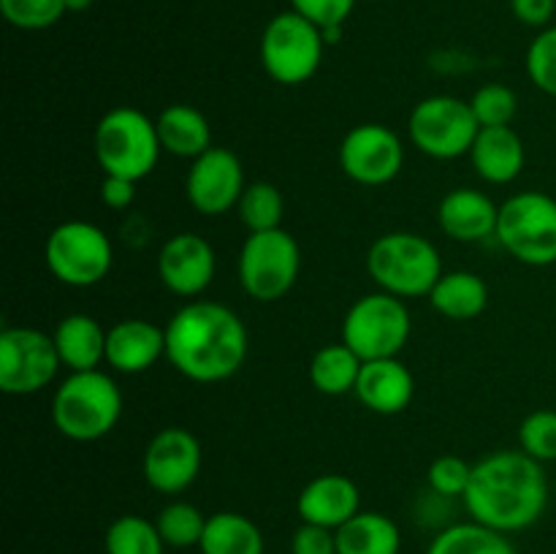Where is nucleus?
I'll use <instances>...</instances> for the list:
<instances>
[{"label":"nucleus","mask_w":556,"mask_h":554,"mask_svg":"<svg viewBox=\"0 0 556 554\" xmlns=\"http://www.w3.org/2000/svg\"><path fill=\"white\" fill-rule=\"evenodd\" d=\"M472 168L481 179L492 185H508L521 174L527 161L525 141L510 125L481 128L470 150Z\"/></svg>","instance_id":"obj_21"},{"label":"nucleus","mask_w":556,"mask_h":554,"mask_svg":"<svg viewBox=\"0 0 556 554\" xmlns=\"http://www.w3.org/2000/svg\"><path fill=\"white\" fill-rule=\"evenodd\" d=\"M500 206L476 188H456L443 196L438 223L456 242H483L497 234Z\"/></svg>","instance_id":"obj_20"},{"label":"nucleus","mask_w":556,"mask_h":554,"mask_svg":"<svg viewBox=\"0 0 556 554\" xmlns=\"http://www.w3.org/2000/svg\"><path fill=\"white\" fill-rule=\"evenodd\" d=\"M237 210H239V217H242L244 228H248L250 234L271 231V228H282L286 201H282V193L277 185L253 182L244 188Z\"/></svg>","instance_id":"obj_30"},{"label":"nucleus","mask_w":556,"mask_h":554,"mask_svg":"<svg viewBox=\"0 0 556 554\" xmlns=\"http://www.w3.org/2000/svg\"><path fill=\"white\" fill-rule=\"evenodd\" d=\"M92 3H96V0H65V11H74V14H79V11L90 9Z\"/></svg>","instance_id":"obj_42"},{"label":"nucleus","mask_w":556,"mask_h":554,"mask_svg":"<svg viewBox=\"0 0 556 554\" xmlns=\"http://www.w3.org/2000/svg\"><path fill=\"white\" fill-rule=\"evenodd\" d=\"M302 272V250L286 228L250 234L239 253V282L248 297L277 302L286 297Z\"/></svg>","instance_id":"obj_10"},{"label":"nucleus","mask_w":556,"mask_h":554,"mask_svg":"<svg viewBox=\"0 0 556 554\" xmlns=\"http://www.w3.org/2000/svg\"><path fill=\"white\" fill-rule=\"evenodd\" d=\"M405 147L391 128L364 123L348 130L340 144V168L358 185H386L402 172Z\"/></svg>","instance_id":"obj_13"},{"label":"nucleus","mask_w":556,"mask_h":554,"mask_svg":"<svg viewBox=\"0 0 556 554\" xmlns=\"http://www.w3.org/2000/svg\"><path fill=\"white\" fill-rule=\"evenodd\" d=\"M413 331L410 310L394 293H367L356 299L342 320V342L362 362L400 356Z\"/></svg>","instance_id":"obj_6"},{"label":"nucleus","mask_w":556,"mask_h":554,"mask_svg":"<svg viewBox=\"0 0 556 554\" xmlns=\"http://www.w3.org/2000/svg\"><path fill=\"white\" fill-rule=\"evenodd\" d=\"M60 362L71 373L98 369L106 362V329L87 313H71L54 329Z\"/></svg>","instance_id":"obj_22"},{"label":"nucleus","mask_w":556,"mask_h":554,"mask_svg":"<svg viewBox=\"0 0 556 554\" xmlns=\"http://www.w3.org/2000/svg\"><path fill=\"white\" fill-rule=\"evenodd\" d=\"M163 147L155 119L134 106H117L96 125V161L103 174L125 179H144L157 166Z\"/></svg>","instance_id":"obj_5"},{"label":"nucleus","mask_w":556,"mask_h":554,"mask_svg":"<svg viewBox=\"0 0 556 554\" xmlns=\"http://www.w3.org/2000/svg\"><path fill=\"white\" fill-rule=\"evenodd\" d=\"M60 367L63 362L52 335L33 326H5L0 331V389L5 394L27 396L47 389Z\"/></svg>","instance_id":"obj_12"},{"label":"nucleus","mask_w":556,"mask_h":554,"mask_svg":"<svg viewBox=\"0 0 556 554\" xmlns=\"http://www.w3.org/2000/svg\"><path fill=\"white\" fill-rule=\"evenodd\" d=\"M136 199V182L125 177H112V174H103L101 182V201L109 210H128Z\"/></svg>","instance_id":"obj_40"},{"label":"nucleus","mask_w":556,"mask_h":554,"mask_svg":"<svg viewBox=\"0 0 556 554\" xmlns=\"http://www.w3.org/2000/svg\"><path fill=\"white\" fill-rule=\"evenodd\" d=\"M320 33H324L326 47H334V43L340 41V38H342V25H337V27H326V30H320Z\"/></svg>","instance_id":"obj_41"},{"label":"nucleus","mask_w":556,"mask_h":554,"mask_svg":"<svg viewBox=\"0 0 556 554\" xmlns=\"http://www.w3.org/2000/svg\"><path fill=\"white\" fill-rule=\"evenodd\" d=\"M244 188L248 185H244L242 161L226 147H212L195 158L185 177V196L190 206L206 217L237 210Z\"/></svg>","instance_id":"obj_14"},{"label":"nucleus","mask_w":556,"mask_h":554,"mask_svg":"<svg viewBox=\"0 0 556 554\" xmlns=\"http://www.w3.org/2000/svg\"><path fill=\"white\" fill-rule=\"evenodd\" d=\"M402 532L380 511H358L337 530V554H400Z\"/></svg>","instance_id":"obj_24"},{"label":"nucleus","mask_w":556,"mask_h":554,"mask_svg":"<svg viewBox=\"0 0 556 554\" xmlns=\"http://www.w3.org/2000/svg\"><path fill=\"white\" fill-rule=\"evenodd\" d=\"M217 259L212 244L193 231L174 234L157 253L161 282L177 297H199L215 280Z\"/></svg>","instance_id":"obj_16"},{"label":"nucleus","mask_w":556,"mask_h":554,"mask_svg":"<svg viewBox=\"0 0 556 554\" xmlns=\"http://www.w3.org/2000/svg\"><path fill=\"white\" fill-rule=\"evenodd\" d=\"M106 554H166V541L152 519L139 514H125L109 525L103 536Z\"/></svg>","instance_id":"obj_29"},{"label":"nucleus","mask_w":556,"mask_h":554,"mask_svg":"<svg viewBox=\"0 0 556 554\" xmlns=\"http://www.w3.org/2000/svg\"><path fill=\"white\" fill-rule=\"evenodd\" d=\"M427 554H519L516 552L514 541L505 532L492 530L478 521H459L438 536L429 543Z\"/></svg>","instance_id":"obj_28"},{"label":"nucleus","mask_w":556,"mask_h":554,"mask_svg":"<svg viewBox=\"0 0 556 554\" xmlns=\"http://www.w3.org/2000/svg\"><path fill=\"white\" fill-rule=\"evenodd\" d=\"M141 473L155 492L168 494V498L185 492L201 473L199 438L185 427L161 429L147 443Z\"/></svg>","instance_id":"obj_15"},{"label":"nucleus","mask_w":556,"mask_h":554,"mask_svg":"<svg viewBox=\"0 0 556 554\" xmlns=\"http://www.w3.org/2000/svg\"><path fill=\"white\" fill-rule=\"evenodd\" d=\"M0 14L20 30H47L65 14V0H0Z\"/></svg>","instance_id":"obj_33"},{"label":"nucleus","mask_w":556,"mask_h":554,"mask_svg":"<svg viewBox=\"0 0 556 554\" xmlns=\"http://www.w3.org/2000/svg\"><path fill=\"white\" fill-rule=\"evenodd\" d=\"M43 261L63 286L90 288L112 269L114 248L109 234L96 223L65 221L47 237Z\"/></svg>","instance_id":"obj_8"},{"label":"nucleus","mask_w":556,"mask_h":554,"mask_svg":"<svg viewBox=\"0 0 556 554\" xmlns=\"http://www.w3.org/2000/svg\"><path fill=\"white\" fill-rule=\"evenodd\" d=\"M353 5L356 0H291V11L302 14L320 30L345 25L348 16L353 14Z\"/></svg>","instance_id":"obj_37"},{"label":"nucleus","mask_w":556,"mask_h":554,"mask_svg":"<svg viewBox=\"0 0 556 554\" xmlns=\"http://www.w3.org/2000/svg\"><path fill=\"white\" fill-rule=\"evenodd\" d=\"M470 478H472V465H467L462 456H454V454L438 456V459L429 465V473H427L429 489L445 500L465 498L467 487H470Z\"/></svg>","instance_id":"obj_36"},{"label":"nucleus","mask_w":556,"mask_h":554,"mask_svg":"<svg viewBox=\"0 0 556 554\" xmlns=\"http://www.w3.org/2000/svg\"><path fill=\"white\" fill-rule=\"evenodd\" d=\"M510 11H514L521 25L541 27L543 30L554 20L556 0H510Z\"/></svg>","instance_id":"obj_39"},{"label":"nucleus","mask_w":556,"mask_h":554,"mask_svg":"<svg viewBox=\"0 0 556 554\" xmlns=\"http://www.w3.org/2000/svg\"><path fill=\"white\" fill-rule=\"evenodd\" d=\"M155 125L163 152L195 161L206 150H212L210 119L199 109L188 106V103H172V106H166L157 114Z\"/></svg>","instance_id":"obj_23"},{"label":"nucleus","mask_w":556,"mask_h":554,"mask_svg":"<svg viewBox=\"0 0 556 554\" xmlns=\"http://www.w3.org/2000/svg\"><path fill=\"white\" fill-rule=\"evenodd\" d=\"M353 394L358 396L364 407L380 416H394L402 413L413 402L416 394V380L413 373L400 362V358H375L364 362L362 375Z\"/></svg>","instance_id":"obj_19"},{"label":"nucleus","mask_w":556,"mask_h":554,"mask_svg":"<svg viewBox=\"0 0 556 554\" xmlns=\"http://www.w3.org/2000/svg\"><path fill=\"white\" fill-rule=\"evenodd\" d=\"M364 362L345 345V342H331L324 345L309 362V380L315 389L326 396H342L348 391H356L358 375Z\"/></svg>","instance_id":"obj_27"},{"label":"nucleus","mask_w":556,"mask_h":554,"mask_svg":"<svg viewBox=\"0 0 556 554\" xmlns=\"http://www.w3.org/2000/svg\"><path fill=\"white\" fill-rule=\"evenodd\" d=\"M465 508L472 521L492 530L521 532L535 525L548 505V478L543 462L525 451H497L472 465Z\"/></svg>","instance_id":"obj_2"},{"label":"nucleus","mask_w":556,"mask_h":554,"mask_svg":"<svg viewBox=\"0 0 556 554\" xmlns=\"http://www.w3.org/2000/svg\"><path fill=\"white\" fill-rule=\"evenodd\" d=\"M161 356H166V329L152 320L125 318L106 331V364L117 373H147Z\"/></svg>","instance_id":"obj_18"},{"label":"nucleus","mask_w":556,"mask_h":554,"mask_svg":"<svg viewBox=\"0 0 556 554\" xmlns=\"http://www.w3.org/2000/svg\"><path fill=\"white\" fill-rule=\"evenodd\" d=\"M429 302L443 318L451 320H472L486 310L489 286L476 272L456 269L443 272L438 286L429 293Z\"/></svg>","instance_id":"obj_25"},{"label":"nucleus","mask_w":556,"mask_h":554,"mask_svg":"<svg viewBox=\"0 0 556 554\" xmlns=\"http://www.w3.org/2000/svg\"><path fill=\"white\" fill-rule=\"evenodd\" d=\"M367 272L380 291L400 299L429 297L443 277L438 248L421 234L391 231L372 242L367 253Z\"/></svg>","instance_id":"obj_4"},{"label":"nucleus","mask_w":556,"mask_h":554,"mask_svg":"<svg viewBox=\"0 0 556 554\" xmlns=\"http://www.w3.org/2000/svg\"><path fill=\"white\" fill-rule=\"evenodd\" d=\"M478 125L470 101L454 96H429L416 103L407 123L413 147L434 161H454L470 155L476 141Z\"/></svg>","instance_id":"obj_11"},{"label":"nucleus","mask_w":556,"mask_h":554,"mask_svg":"<svg viewBox=\"0 0 556 554\" xmlns=\"http://www.w3.org/2000/svg\"><path fill=\"white\" fill-rule=\"evenodd\" d=\"M166 358L195 383H220L237 375L248 358V329L231 307L217 302L185 304L168 318Z\"/></svg>","instance_id":"obj_1"},{"label":"nucleus","mask_w":556,"mask_h":554,"mask_svg":"<svg viewBox=\"0 0 556 554\" xmlns=\"http://www.w3.org/2000/svg\"><path fill=\"white\" fill-rule=\"evenodd\" d=\"M296 511L302 521L340 530L348 519H353L362 511V492L348 476L324 473V476H315L313 481L304 483L296 498Z\"/></svg>","instance_id":"obj_17"},{"label":"nucleus","mask_w":556,"mask_h":554,"mask_svg":"<svg viewBox=\"0 0 556 554\" xmlns=\"http://www.w3.org/2000/svg\"><path fill=\"white\" fill-rule=\"evenodd\" d=\"M494 239L521 264H556V199L541 190L510 196L500 206Z\"/></svg>","instance_id":"obj_7"},{"label":"nucleus","mask_w":556,"mask_h":554,"mask_svg":"<svg viewBox=\"0 0 556 554\" xmlns=\"http://www.w3.org/2000/svg\"><path fill=\"white\" fill-rule=\"evenodd\" d=\"M470 109L481 128H497V125L514 123L519 112V98L505 85H483L470 98Z\"/></svg>","instance_id":"obj_32"},{"label":"nucleus","mask_w":556,"mask_h":554,"mask_svg":"<svg viewBox=\"0 0 556 554\" xmlns=\"http://www.w3.org/2000/svg\"><path fill=\"white\" fill-rule=\"evenodd\" d=\"M527 76L538 90L556 98V25L543 27L527 49Z\"/></svg>","instance_id":"obj_34"},{"label":"nucleus","mask_w":556,"mask_h":554,"mask_svg":"<svg viewBox=\"0 0 556 554\" xmlns=\"http://www.w3.org/2000/svg\"><path fill=\"white\" fill-rule=\"evenodd\" d=\"M291 554H337V530L302 521L291 538Z\"/></svg>","instance_id":"obj_38"},{"label":"nucleus","mask_w":556,"mask_h":554,"mask_svg":"<svg viewBox=\"0 0 556 554\" xmlns=\"http://www.w3.org/2000/svg\"><path fill=\"white\" fill-rule=\"evenodd\" d=\"M123 416V391L101 369L71 373L54 389L52 424L63 438L76 443L101 440Z\"/></svg>","instance_id":"obj_3"},{"label":"nucleus","mask_w":556,"mask_h":554,"mask_svg":"<svg viewBox=\"0 0 556 554\" xmlns=\"http://www.w3.org/2000/svg\"><path fill=\"white\" fill-rule=\"evenodd\" d=\"M324 33L296 11L271 16L261 36V63L275 81L288 87L313 79L324 60Z\"/></svg>","instance_id":"obj_9"},{"label":"nucleus","mask_w":556,"mask_h":554,"mask_svg":"<svg viewBox=\"0 0 556 554\" xmlns=\"http://www.w3.org/2000/svg\"><path fill=\"white\" fill-rule=\"evenodd\" d=\"M519 443L525 454L538 462H556V411L530 413L519 427Z\"/></svg>","instance_id":"obj_35"},{"label":"nucleus","mask_w":556,"mask_h":554,"mask_svg":"<svg viewBox=\"0 0 556 554\" xmlns=\"http://www.w3.org/2000/svg\"><path fill=\"white\" fill-rule=\"evenodd\" d=\"M155 525L168 549H193L204 538L206 516L193 503L174 500L163 505L161 514L155 516Z\"/></svg>","instance_id":"obj_31"},{"label":"nucleus","mask_w":556,"mask_h":554,"mask_svg":"<svg viewBox=\"0 0 556 554\" xmlns=\"http://www.w3.org/2000/svg\"><path fill=\"white\" fill-rule=\"evenodd\" d=\"M201 554H264L266 541L261 527L237 511H217L206 516Z\"/></svg>","instance_id":"obj_26"}]
</instances>
